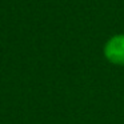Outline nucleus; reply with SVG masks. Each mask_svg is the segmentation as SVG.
Instances as JSON below:
<instances>
[{
	"instance_id": "1",
	"label": "nucleus",
	"mask_w": 124,
	"mask_h": 124,
	"mask_svg": "<svg viewBox=\"0 0 124 124\" xmlns=\"http://www.w3.org/2000/svg\"><path fill=\"white\" fill-rule=\"evenodd\" d=\"M105 60L113 65H124V33H116L103 47Z\"/></svg>"
}]
</instances>
